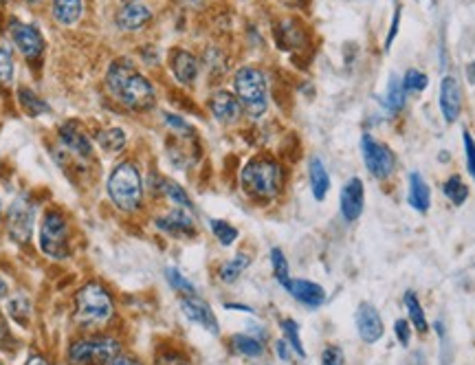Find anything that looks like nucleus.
<instances>
[{
    "label": "nucleus",
    "mask_w": 475,
    "mask_h": 365,
    "mask_svg": "<svg viewBox=\"0 0 475 365\" xmlns=\"http://www.w3.org/2000/svg\"><path fill=\"white\" fill-rule=\"evenodd\" d=\"M106 88L115 102L133 112H146L157 103L155 87L128 57H117L108 66Z\"/></svg>",
    "instance_id": "nucleus-1"
},
{
    "label": "nucleus",
    "mask_w": 475,
    "mask_h": 365,
    "mask_svg": "<svg viewBox=\"0 0 475 365\" xmlns=\"http://www.w3.org/2000/svg\"><path fill=\"white\" fill-rule=\"evenodd\" d=\"M115 317V300L102 282L81 284L73 297V322L86 332H99Z\"/></svg>",
    "instance_id": "nucleus-2"
},
{
    "label": "nucleus",
    "mask_w": 475,
    "mask_h": 365,
    "mask_svg": "<svg viewBox=\"0 0 475 365\" xmlns=\"http://www.w3.org/2000/svg\"><path fill=\"white\" fill-rule=\"evenodd\" d=\"M108 198L124 214H134L143 207V179L133 161H119L108 174Z\"/></svg>",
    "instance_id": "nucleus-3"
},
{
    "label": "nucleus",
    "mask_w": 475,
    "mask_h": 365,
    "mask_svg": "<svg viewBox=\"0 0 475 365\" xmlns=\"http://www.w3.org/2000/svg\"><path fill=\"white\" fill-rule=\"evenodd\" d=\"M240 183H242L244 192L256 201H273L284 187L282 165L273 156H256L242 168Z\"/></svg>",
    "instance_id": "nucleus-4"
},
{
    "label": "nucleus",
    "mask_w": 475,
    "mask_h": 365,
    "mask_svg": "<svg viewBox=\"0 0 475 365\" xmlns=\"http://www.w3.org/2000/svg\"><path fill=\"white\" fill-rule=\"evenodd\" d=\"M234 88H236L242 112H247L251 119L264 117L266 108H269V87H266V78L260 69L242 66L234 78Z\"/></svg>",
    "instance_id": "nucleus-5"
},
{
    "label": "nucleus",
    "mask_w": 475,
    "mask_h": 365,
    "mask_svg": "<svg viewBox=\"0 0 475 365\" xmlns=\"http://www.w3.org/2000/svg\"><path fill=\"white\" fill-rule=\"evenodd\" d=\"M121 346L115 337L90 335L71 341L66 350V363L69 365H111L115 357H119Z\"/></svg>",
    "instance_id": "nucleus-6"
},
{
    "label": "nucleus",
    "mask_w": 475,
    "mask_h": 365,
    "mask_svg": "<svg viewBox=\"0 0 475 365\" xmlns=\"http://www.w3.org/2000/svg\"><path fill=\"white\" fill-rule=\"evenodd\" d=\"M40 249L51 260H66L71 255L69 220L60 209H47L40 223Z\"/></svg>",
    "instance_id": "nucleus-7"
},
{
    "label": "nucleus",
    "mask_w": 475,
    "mask_h": 365,
    "mask_svg": "<svg viewBox=\"0 0 475 365\" xmlns=\"http://www.w3.org/2000/svg\"><path fill=\"white\" fill-rule=\"evenodd\" d=\"M9 34H11L13 44H16V49L22 53L25 60L38 62L40 57L44 56L47 42H44L42 31H40L35 25H31V22L11 20V25H9Z\"/></svg>",
    "instance_id": "nucleus-8"
},
{
    "label": "nucleus",
    "mask_w": 475,
    "mask_h": 365,
    "mask_svg": "<svg viewBox=\"0 0 475 365\" xmlns=\"http://www.w3.org/2000/svg\"><path fill=\"white\" fill-rule=\"evenodd\" d=\"M361 155H364L365 168L370 170L372 177L387 179L395 172V155L370 134L361 139Z\"/></svg>",
    "instance_id": "nucleus-9"
},
{
    "label": "nucleus",
    "mask_w": 475,
    "mask_h": 365,
    "mask_svg": "<svg viewBox=\"0 0 475 365\" xmlns=\"http://www.w3.org/2000/svg\"><path fill=\"white\" fill-rule=\"evenodd\" d=\"M34 202L27 196H18L9 207V236L16 242H27L34 232Z\"/></svg>",
    "instance_id": "nucleus-10"
},
{
    "label": "nucleus",
    "mask_w": 475,
    "mask_h": 365,
    "mask_svg": "<svg viewBox=\"0 0 475 365\" xmlns=\"http://www.w3.org/2000/svg\"><path fill=\"white\" fill-rule=\"evenodd\" d=\"M57 141H60L62 150L78 156V159H90L93 156V143L75 121H66L57 128Z\"/></svg>",
    "instance_id": "nucleus-11"
},
{
    "label": "nucleus",
    "mask_w": 475,
    "mask_h": 365,
    "mask_svg": "<svg viewBox=\"0 0 475 365\" xmlns=\"http://www.w3.org/2000/svg\"><path fill=\"white\" fill-rule=\"evenodd\" d=\"M180 310H183L185 317L192 323H198L201 328H205L211 335H218V319H216L214 310L210 308L207 301H203L198 295H183L180 297Z\"/></svg>",
    "instance_id": "nucleus-12"
},
{
    "label": "nucleus",
    "mask_w": 475,
    "mask_h": 365,
    "mask_svg": "<svg viewBox=\"0 0 475 365\" xmlns=\"http://www.w3.org/2000/svg\"><path fill=\"white\" fill-rule=\"evenodd\" d=\"M152 20V11L143 0H126L117 11L115 22L124 31H139Z\"/></svg>",
    "instance_id": "nucleus-13"
},
{
    "label": "nucleus",
    "mask_w": 475,
    "mask_h": 365,
    "mask_svg": "<svg viewBox=\"0 0 475 365\" xmlns=\"http://www.w3.org/2000/svg\"><path fill=\"white\" fill-rule=\"evenodd\" d=\"M356 331L365 344H377L383 337V319L372 304H361L356 308Z\"/></svg>",
    "instance_id": "nucleus-14"
},
{
    "label": "nucleus",
    "mask_w": 475,
    "mask_h": 365,
    "mask_svg": "<svg viewBox=\"0 0 475 365\" xmlns=\"http://www.w3.org/2000/svg\"><path fill=\"white\" fill-rule=\"evenodd\" d=\"M364 201H365V192H364V183L361 179H350L341 189V198H339V207H341V216L352 223L361 216L364 211Z\"/></svg>",
    "instance_id": "nucleus-15"
},
{
    "label": "nucleus",
    "mask_w": 475,
    "mask_h": 365,
    "mask_svg": "<svg viewBox=\"0 0 475 365\" xmlns=\"http://www.w3.org/2000/svg\"><path fill=\"white\" fill-rule=\"evenodd\" d=\"M441 110L447 124H454L463 110V91L454 75H447L441 84Z\"/></svg>",
    "instance_id": "nucleus-16"
},
{
    "label": "nucleus",
    "mask_w": 475,
    "mask_h": 365,
    "mask_svg": "<svg viewBox=\"0 0 475 365\" xmlns=\"http://www.w3.org/2000/svg\"><path fill=\"white\" fill-rule=\"evenodd\" d=\"M210 110H211V115H214L216 119L225 125L236 124V121L240 119V115H242V106H240L238 97L227 91H218L211 95Z\"/></svg>",
    "instance_id": "nucleus-17"
},
{
    "label": "nucleus",
    "mask_w": 475,
    "mask_h": 365,
    "mask_svg": "<svg viewBox=\"0 0 475 365\" xmlns=\"http://www.w3.org/2000/svg\"><path fill=\"white\" fill-rule=\"evenodd\" d=\"M170 69H172V73H174V78L179 80L180 84H185V87L196 82L198 60L189 51L174 49V51L170 53Z\"/></svg>",
    "instance_id": "nucleus-18"
},
{
    "label": "nucleus",
    "mask_w": 475,
    "mask_h": 365,
    "mask_svg": "<svg viewBox=\"0 0 475 365\" xmlns=\"http://www.w3.org/2000/svg\"><path fill=\"white\" fill-rule=\"evenodd\" d=\"M284 288H287L300 304L309 306V308H319L326 301L324 288H321L319 284L310 282V279H291Z\"/></svg>",
    "instance_id": "nucleus-19"
},
{
    "label": "nucleus",
    "mask_w": 475,
    "mask_h": 365,
    "mask_svg": "<svg viewBox=\"0 0 475 365\" xmlns=\"http://www.w3.org/2000/svg\"><path fill=\"white\" fill-rule=\"evenodd\" d=\"M155 224L157 229H161V232L165 233H172V236H192L194 233L192 214H189L188 209H180V207H176L172 214L157 218Z\"/></svg>",
    "instance_id": "nucleus-20"
},
{
    "label": "nucleus",
    "mask_w": 475,
    "mask_h": 365,
    "mask_svg": "<svg viewBox=\"0 0 475 365\" xmlns=\"http://www.w3.org/2000/svg\"><path fill=\"white\" fill-rule=\"evenodd\" d=\"M407 201L414 207L416 211L425 214L432 205V192H429V185L425 183V179L418 172L410 174V192H407Z\"/></svg>",
    "instance_id": "nucleus-21"
},
{
    "label": "nucleus",
    "mask_w": 475,
    "mask_h": 365,
    "mask_svg": "<svg viewBox=\"0 0 475 365\" xmlns=\"http://www.w3.org/2000/svg\"><path fill=\"white\" fill-rule=\"evenodd\" d=\"M51 4L53 18L62 27L78 25L81 13H84V3L81 0H51Z\"/></svg>",
    "instance_id": "nucleus-22"
},
{
    "label": "nucleus",
    "mask_w": 475,
    "mask_h": 365,
    "mask_svg": "<svg viewBox=\"0 0 475 365\" xmlns=\"http://www.w3.org/2000/svg\"><path fill=\"white\" fill-rule=\"evenodd\" d=\"M309 179H310V192H313L315 201H324L326 194L330 189V177L328 170H326L324 161L313 156L309 165Z\"/></svg>",
    "instance_id": "nucleus-23"
},
{
    "label": "nucleus",
    "mask_w": 475,
    "mask_h": 365,
    "mask_svg": "<svg viewBox=\"0 0 475 365\" xmlns=\"http://www.w3.org/2000/svg\"><path fill=\"white\" fill-rule=\"evenodd\" d=\"M95 143H97L103 152L115 155V152L124 150L126 143H128V137H126L124 128H103L102 133L95 134Z\"/></svg>",
    "instance_id": "nucleus-24"
},
{
    "label": "nucleus",
    "mask_w": 475,
    "mask_h": 365,
    "mask_svg": "<svg viewBox=\"0 0 475 365\" xmlns=\"http://www.w3.org/2000/svg\"><path fill=\"white\" fill-rule=\"evenodd\" d=\"M18 102H20V108L25 110V115H29V117L47 115V112L51 110V106H49V103L44 102L38 93H34L27 87L18 88Z\"/></svg>",
    "instance_id": "nucleus-25"
},
{
    "label": "nucleus",
    "mask_w": 475,
    "mask_h": 365,
    "mask_svg": "<svg viewBox=\"0 0 475 365\" xmlns=\"http://www.w3.org/2000/svg\"><path fill=\"white\" fill-rule=\"evenodd\" d=\"M232 346H234V350H236V354H240V357L256 359V357H262V353H264V346H262V341L256 339V337H251V335H234Z\"/></svg>",
    "instance_id": "nucleus-26"
},
{
    "label": "nucleus",
    "mask_w": 475,
    "mask_h": 365,
    "mask_svg": "<svg viewBox=\"0 0 475 365\" xmlns=\"http://www.w3.org/2000/svg\"><path fill=\"white\" fill-rule=\"evenodd\" d=\"M7 313H9V317H11L13 322L18 323V326H27V323H29V317H31L29 300H27L25 295H20V293L13 297H9Z\"/></svg>",
    "instance_id": "nucleus-27"
},
{
    "label": "nucleus",
    "mask_w": 475,
    "mask_h": 365,
    "mask_svg": "<svg viewBox=\"0 0 475 365\" xmlns=\"http://www.w3.org/2000/svg\"><path fill=\"white\" fill-rule=\"evenodd\" d=\"M249 264H251V258H249L247 254H236L229 262H225L223 267H220V279L227 284L236 282V279L249 269Z\"/></svg>",
    "instance_id": "nucleus-28"
},
{
    "label": "nucleus",
    "mask_w": 475,
    "mask_h": 365,
    "mask_svg": "<svg viewBox=\"0 0 475 365\" xmlns=\"http://www.w3.org/2000/svg\"><path fill=\"white\" fill-rule=\"evenodd\" d=\"M13 73H16V65H13L11 44H9L7 40L0 38V87L11 84Z\"/></svg>",
    "instance_id": "nucleus-29"
},
{
    "label": "nucleus",
    "mask_w": 475,
    "mask_h": 365,
    "mask_svg": "<svg viewBox=\"0 0 475 365\" xmlns=\"http://www.w3.org/2000/svg\"><path fill=\"white\" fill-rule=\"evenodd\" d=\"M161 192L165 194L167 201H172L176 207H180V209H188V211H192V209H194L192 201H189V196H188V192H185V189L180 187L179 183H174V181H163V183H161Z\"/></svg>",
    "instance_id": "nucleus-30"
},
{
    "label": "nucleus",
    "mask_w": 475,
    "mask_h": 365,
    "mask_svg": "<svg viewBox=\"0 0 475 365\" xmlns=\"http://www.w3.org/2000/svg\"><path fill=\"white\" fill-rule=\"evenodd\" d=\"M405 306H407V315H410V322L414 323V328L418 332L427 331V319H425V310L420 306L418 297L416 293H407L405 295Z\"/></svg>",
    "instance_id": "nucleus-31"
},
{
    "label": "nucleus",
    "mask_w": 475,
    "mask_h": 365,
    "mask_svg": "<svg viewBox=\"0 0 475 365\" xmlns=\"http://www.w3.org/2000/svg\"><path fill=\"white\" fill-rule=\"evenodd\" d=\"M386 103H387V108L395 112L401 110L402 103H405V88H402V82L396 78V75H392L390 82H387Z\"/></svg>",
    "instance_id": "nucleus-32"
},
{
    "label": "nucleus",
    "mask_w": 475,
    "mask_h": 365,
    "mask_svg": "<svg viewBox=\"0 0 475 365\" xmlns=\"http://www.w3.org/2000/svg\"><path fill=\"white\" fill-rule=\"evenodd\" d=\"M210 227L211 232H214L216 240H218L223 247H232L234 242L238 240V229L232 227L229 223H225V220H211Z\"/></svg>",
    "instance_id": "nucleus-33"
},
{
    "label": "nucleus",
    "mask_w": 475,
    "mask_h": 365,
    "mask_svg": "<svg viewBox=\"0 0 475 365\" xmlns=\"http://www.w3.org/2000/svg\"><path fill=\"white\" fill-rule=\"evenodd\" d=\"M280 326H282L284 339L288 341V346H291V348L295 350V353L300 354L302 359H304L306 353H304V346H302V339H300V326H297L293 319H282V323H280Z\"/></svg>",
    "instance_id": "nucleus-34"
},
{
    "label": "nucleus",
    "mask_w": 475,
    "mask_h": 365,
    "mask_svg": "<svg viewBox=\"0 0 475 365\" xmlns=\"http://www.w3.org/2000/svg\"><path fill=\"white\" fill-rule=\"evenodd\" d=\"M445 196L449 198L454 205H463L469 198V187L460 177H451L449 181L445 183Z\"/></svg>",
    "instance_id": "nucleus-35"
},
{
    "label": "nucleus",
    "mask_w": 475,
    "mask_h": 365,
    "mask_svg": "<svg viewBox=\"0 0 475 365\" xmlns=\"http://www.w3.org/2000/svg\"><path fill=\"white\" fill-rule=\"evenodd\" d=\"M271 264H273L275 279H278L282 286H287V284L291 282V275H288V262H287V258H284L282 249H278V247L271 249Z\"/></svg>",
    "instance_id": "nucleus-36"
},
{
    "label": "nucleus",
    "mask_w": 475,
    "mask_h": 365,
    "mask_svg": "<svg viewBox=\"0 0 475 365\" xmlns=\"http://www.w3.org/2000/svg\"><path fill=\"white\" fill-rule=\"evenodd\" d=\"M165 278L174 291L183 293V295H196V288H194V284L189 282V279L185 278L183 273L176 271V269H165Z\"/></svg>",
    "instance_id": "nucleus-37"
},
{
    "label": "nucleus",
    "mask_w": 475,
    "mask_h": 365,
    "mask_svg": "<svg viewBox=\"0 0 475 365\" xmlns=\"http://www.w3.org/2000/svg\"><path fill=\"white\" fill-rule=\"evenodd\" d=\"M429 84L427 75L420 73V71L416 69H410L405 73V80H402V88H405V93H420L425 91Z\"/></svg>",
    "instance_id": "nucleus-38"
},
{
    "label": "nucleus",
    "mask_w": 475,
    "mask_h": 365,
    "mask_svg": "<svg viewBox=\"0 0 475 365\" xmlns=\"http://www.w3.org/2000/svg\"><path fill=\"white\" fill-rule=\"evenodd\" d=\"M321 365H346V357H343V350L337 346H328L321 354Z\"/></svg>",
    "instance_id": "nucleus-39"
},
{
    "label": "nucleus",
    "mask_w": 475,
    "mask_h": 365,
    "mask_svg": "<svg viewBox=\"0 0 475 365\" xmlns=\"http://www.w3.org/2000/svg\"><path fill=\"white\" fill-rule=\"evenodd\" d=\"M163 119H165V124L170 125L172 130H176V133H180V134H192V125L188 124V121L183 119V117H179V115H172V112H165V115H163Z\"/></svg>",
    "instance_id": "nucleus-40"
},
{
    "label": "nucleus",
    "mask_w": 475,
    "mask_h": 365,
    "mask_svg": "<svg viewBox=\"0 0 475 365\" xmlns=\"http://www.w3.org/2000/svg\"><path fill=\"white\" fill-rule=\"evenodd\" d=\"M464 152H467V165L469 172H471L473 181H475V141L469 133H464Z\"/></svg>",
    "instance_id": "nucleus-41"
},
{
    "label": "nucleus",
    "mask_w": 475,
    "mask_h": 365,
    "mask_svg": "<svg viewBox=\"0 0 475 365\" xmlns=\"http://www.w3.org/2000/svg\"><path fill=\"white\" fill-rule=\"evenodd\" d=\"M395 331H396L398 341H401L402 346H407V344H410V337H411V332H410V323H407L405 319H398V322H396V326H395Z\"/></svg>",
    "instance_id": "nucleus-42"
},
{
    "label": "nucleus",
    "mask_w": 475,
    "mask_h": 365,
    "mask_svg": "<svg viewBox=\"0 0 475 365\" xmlns=\"http://www.w3.org/2000/svg\"><path fill=\"white\" fill-rule=\"evenodd\" d=\"M398 22H401V7H396L395 18H392V31H390V34H387V38H386V49H390L392 42H395V38H396V34H398Z\"/></svg>",
    "instance_id": "nucleus-43"
},
{
    "label": "nucleus",
    "mask_w": 475,
    "mask_h": 365,
    "mask_svg": "<svg viewBox=\"0 0 475 365\" xmlns=\"http://www.w3.org/2000/svg\"><path fill=\"white\" fill-rule=\"evenodd\" d=\"M157 365H192L185 357H179V354H167V357H161L157 361Z\"/></svg>",
    "instance_id": "nucleus-44"
},
{
    "label": "nucleus",
    "mask_w": 475,
    "mask_h": 365,
    "mask_svg": "<svg viewBox=\"0 0 475 365\" xmlns=\"http://www.w3.org/2000/svg\"><path fill=\"white\" fill-rule=\"evenodd\" d=\"M275 350H278V357L282 359V361H291V346H288L287 339L278 341V344H275Z\"/></svg>",
    "instance_id": "nucleus-45"
},
{
    "label": "nucleus",
    "mask_w": 475,
    "mask_h": 365,
    "mask_svg": "<svg viewBox=\"0 0 475 365\" xmlns=\"http://www.w3.org/2000/svg\"><path fill=\"white\" fill-rule=\"evenodd\" d=\"M25 365H56V363H51L47 357H42V354H29Z\"/></svg>",
    "instance_id": "nucleus-46"
},
{
    "label": "nucleus",
    "mask_w": 475,
    "mask_h": 365,
    "mask_svg": "<svg viewBox=\"0 0 475 365\" xmlns=\"http://www.w3.org/2000/svg\"><path fill=\"white\" fill-rule=\"evenodd\" d=\"M111 365H142L137 361V359H133V357H126V354H119V357H115L111 361Z\"/></svg>",
    "instance_id": "nucleus-47"
},
{
    "label": "nucleus",
    "mask_w": 475,
    "mask_h": 365,
    "mask_svg": "<svg viewBox=\"0 0 475 365\" xmlns=\"http://www.w3.org/2000/svg\"><path fill=\"white\" fill-rule=\"evenodd\" d=\"M225 308H229V310H244V313H253V310L249 308V306H242V304H227V306H225Z\"/></svg>",
    "instance_id": "nucleus-48"
},
{
    "label": "nucleus",
    "mask_w": 475,
    "mask_h": 365,
    "mask_svg": "<svg viewBox=\"0 0 475 365\" xmlns=\"http://www.w3.org/2000/svg\"><path fill=\"white\" fill-rule=\"evenodd\" d=\"M467 78H469V82L475 84V62H471V65L467 66Z\"/></svg>",
    "instance_id": "nucleus-49"
},
{
    "label": "nucleus",
    "mask_w": 475,
    "mask_h": 365,
    "mask_svg": "<svg viewBox=\"0 0 475 365\" xmlns=\"http://www.w3.org/2000/svg\"><path fill=\"white\" fill-rule=\"evenodd\" d=\"M7 291H9V286H7V282H4L3 278H0V300H3L4 295H7Z\"/></svg>",
    "instance_id": "nucleus-50"
},
{
    "label": "nucleus",
    "mask_w": 475,
    "mask_h": 365,
    "mask_svg": "<svg viewBox=\"0 0 475 365\" xmlns=\"http://www.w3.org/2000/svg\"><path fill=\"white\" fill-rule=\"evenodd\" d=\"M282 3L291 4V7H300V4H304V3H306V0H282Z\"/></svg>",
    "instance_id": "nucleus-51"
},
{
    "label": "nucleus",
    "mask_w": 475,
    "mask_h": 365,
    "mask_svg": "<svg viewBox=\"0 0 475 365\" xmlns=\"http://www.w3.org/2000/svg\"><path fill=\"white\" fill-rule=\"evenodd\" d=\"M27 4H31V7H38V4H42L44 0H25Z\"/></svg>",
    "instance_id": "nucleus-52"
},
{
    "label": "nucleus",
    "mask_w": 475,
    "mask_h": 365,
    "mask_svg": "<svg viewBox=\"0 0 475 365\" xmlns=\"http://www.w3.org/2000/svg\"><path fill=\"white\" fill-rule=\"evenodd\" d=\"M4 3H7V0H0V4H4Z\"/></svg>",
    "instance_id": "nucleus-53"
},
{
    "label": "nucleus",
    "mask_w": 475,
    "mask_h": 365,
    "mask_svg": "<svg viewBox=\"0 0 475 365\" xmlns=\"http://www.w3.org/2000/svg\"><path fill=\"white\" fill-rule=\"evenodd\" d=\"M0 365H3V363H0Z\"/></svg>",
    "instance_id": "nucleus-54"
}]
</instances>
